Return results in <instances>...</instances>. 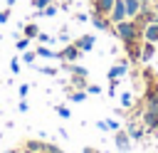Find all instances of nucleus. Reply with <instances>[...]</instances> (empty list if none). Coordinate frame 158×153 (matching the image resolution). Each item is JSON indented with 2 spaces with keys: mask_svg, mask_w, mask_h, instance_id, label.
<instances>
[{
  "mask_svg": "<svg viewBox=\"0 0 158 153\" xmlns=\"http://www.w3.org/2000/svg\"><path fill=\"white\" fill-rule=\"evenodd\" d=\"M114 32H116V37L123 42V44H131V42H141L143 39V27L136 22V20H121V22H116L114 25Z\"/></svg>",
  "mask_w": 158,
  "mask_h": 153,
  "instance_id": "1",
  "label": "nucleus"
},
{
  "mask_svg": "<svg viewBox=\"0 0 158 153\" xmlns=\"http://www.w3.org/2000/svg\"><path fill=\"white\" fill-rule=\"evenodd\" d=\"M81 54H84V52L72 42V44H67L64 49H59V52H57V59H59V62H77Z\"/></svg>",
  "mask_w": 158,
  "mask_h": 153,
  "instance_id": "2",
  "label": "nucleus"
},
{
  "mask_svg": "<svg viewBox=\"0 0 158 153\" xmlns=\"http://www.w3.org/2000/svg\"><path fill=\"white\" fill-rule=\"evenodd\" d=\"M114 143H116V148H118V151H131V146H133V141H131L128 131H123V128L114 131Z\"/></svg>",
  "mask_w": 158,
  "mask_h": 153,
  "instance_id": "3",
  "label": "nucleus"
},
{
  "mask_svg": "<svg viewBox=\"0 0 158 153\" xmlns=\"http://www.w3.org/2000/svg\"><path fill=\"white\" fill-rule=\"evenodd\" d=\"M109 20H111V25H116V22H121V20H128V17H126V2H123V0H116V2H114L111 12H109Z\"/></svg>",
  "mask_w": 158,
  "mask_h": 153,
  "instance_id": "4",
  "label": "nucleus"
},
{
  "mask_svg": "<svg viewBox=\"0 0 158 153\" xmlns=\"http://www.w3.org/2000/svg\"><path fill=\"white\" fill-rule=\"evenodd\" d=\"M156 42H148V39H143L141 42V62H151L153 57H156Z\"/></svg>",
  "mask_w": 158,
  "mask_h": 153,
  "instance_id": "5",
  "label": "nucleus"
},
{
  "mask_svg": "<svg viewBox=\"0 0 158 153\" xmlns=\"http://www.w3.org/2000/svg\"><path fill=\"white\" fill-rule=\"evenodd\" d=\"M141 118H143V126H146L148 131H158V114H156V111H151V109H146Z\"/></svg>",
  "mask_w": 158,
  "mask_h": 153,
  "instance_id": "6",
  "label": "nucleus"
},
{
  "mask_svg": "<svg viewBox=\"0 0 158 153\" xmlns=\"http://www.w3.org/2000/svg\"><path fill=\"white\" fill-rule=\"evenodd\" d=\"M89 20H91V25H94L96 30H101V32H104V30H111V20H109L106 15H99V12H94Z\"/></svg>",
  "mask_w": 158,
  "mask_h": 153,
  "instance_id": "7",
  "label": "nucleus"
},
{
  "mask_svg": "<svg viewBox=\"0 0 158 153\" xmlns=\"http://www.w3.org/2000/svg\"><path fill=\"white\" fill-rule=\"evenodd\" d=\"M126 69H128V62H126V59H121L118 64H114V67L109 69V81H114V79H121V76L126 74Z\"/></svg>",
  "mask_w": 158,
  "mask_h": 153,
  "instance_id": "8",
  "label": "nucleus"
},
{
  "mask_svg": "<svg viewBox=\"0 0 158 153\" xmlns=\"http://www.w3.org/2000/svg\"><path fill=\"white\" fill-rule=\"evenodd\" d=\"M143 39L158 44V22H148V25L143 27Z\"/></svg>",
  "mask_w": 158,
  "mask_h": 153,
  "instance_id": "9",
  "label": "nucleus"
},
{
  "mask_svg": "<svg viewBox=\"0 0 158 153\" xmlns=\"http://www.w3.org/2000/svg\"><path fill=\"white\" fill-rule=\"evenodd\" d=\"M91 2H94V12H99V15H109L116 0H91Z\"/></svg>",
  "mask_w": 158,
  "mask_h": 153,
  "instance_id": "10",
  "label": "nucleus"
},
{
  "mask_svg": "<svg viewBox=\"0 0 158 153\" xmlns=\"http://www.w3.org/2000/svg\"><path fill=\"white\" fill-rule=\"evenodd\" d=\"M94 39H96V37H91V35H81V37L74 42V44H77L81 52H91V47H94Z\"/></svg>",
  "mask_w": 158,
  "mask_h": 153,
  "instance_id": "11",
  "label": "nucleus"
},
{
  "mask_svg": "<svg viewBox=\"0 0 158 153\" xmlns=\"http://www.w3.org/2000/svg\"><path fill=\"white\" fill-rule=\"evenodd\" d=\"M123 2H126V17H136L141 12L143 0H123Z\"/></svg>",
  "mask_w": 158,
  "mask_h": 153,
  "instance_id": "12",
  "label": "nucleus"
},
{
  "mask_svg": "<svg viewBox=\"0 0 158 153\" xmlns=\"http://www.w3.org/2000/svg\"><path fill=\"white\" fill-rule=\"evenodd\" d=\"M126 131H128L131 141H141V138H143V128H138V126H136V121H128Z\"/></svg>",
  "mask_w": 158,
  "mask_h": 153,
  "instance_id": "13",
  "label": "nucleus"
},
{
  "mask_svg": "<svg viewBox=\"0 0 158 153\" xmlns=\"http://www.w3.org/2000/svg\"><path fill=\"white\" fill-rule=\"evenodd\" d=\"M25 151H27V153H42V151H44V143L37 141V138H32V141L25 143Z\"/></svg>",
  "mask_w": 158,
  "mask_h": 153,
  "instance_id": "14",
  "label": "nucleus"
},
{
  "mask_svg": "<svg viewBox=\"0 0 158 153\" xmlns=\"http://www.w3.org/2000/svg\"><path fill=\"white\" fill-rule=\"evenodd\" d=\"M22 32H25V37H30V39H35V37L40 35V27H37L35 22H27V25H22Z\"/></svg>",
  "mask_w": 158,
  "mask_h": 153,
  "instance_id": "15",
  "label": "nucleus"
},
{
  "mask_svg": "<svg viewBox=\"0 0 158 153\" xmlns=\"http://www.w3.org/2000/svg\"><path fill=\"white\" fill-rule=\"evenodd\" d=\"M69 101H72V104H81V101H86V89H74L72 96H69Z\"/></svg>",
  "mask_w": 158,
  "mask_h": 153,
  "instance_id": "16",
  "label": "nucleus"
},
{
  "mask_svg": "<svg viewBox=\"0 0 158 153\" xmlns=\"http://www.w3.org/2000/svg\"><path fill=\"white\" fill-rule=\"evenodd\" d=\"M37 57H44V59H57V54L47 47V44H42V47H37Z\"/></svg>",
  "mask_w": 158,
  "mask_h": 153,
  "instance_id": "17",
  "label": "nucleus"
},
{
  "mask_svg": "<svg viewBox=\"0 0 158 153\" xmlns=\"http://www.w3.org/2000/svg\"><path fill=\"white\" fill-rule=\"evenodd\" d=\"M133 104H136V99H133V94H131V91L121 94V109H131Z\"/></svg>",
  "mask_w": 158,
  "mask_h": 153,
  "instance_id": "18",
  "label": "nucleus"
},
{
  "mask_svg": "<svg viewBox=\"0 0 158 153\" xmlns=\"http://www.w3.org/2000/svg\"><path fill=\"white\" fill-rule=\"evenodd\" d=\"M27 47H30V37H20V39L15 42V49H17V52H25Z\"/></svg>",
  "mask_w": 158,
  "mask_h": 153,
  "instance_id": "19",
  "label": "nucleus"
},
{
  "mask_svg": "<svg viewBox=\"0 0 158 153\" xmlns=\"http://www.w3.org/2000/svg\"><path fill=\"white\" fill-rule=\"evenodd\" d=\"M54 111L59 114V118H69V116H72V114H69V106H64V104H57Z\"/></svg>",
  "mask_w": 158,
  "mask_h": 153,
  "instance_id": "20",
  "label": "nucleus"
},
{
  "mask_svg": "<svg viewBox=\"0 0 158 153\" xmlns=\"http://www.w3.org/2000/svg\"><path fill=\"white\" fill-rule=\"evenodd\" d=\"M35 39H37V42H42V44H52V39H54V37H49L47 32H40Z\"/></svg>",
  "mask_w": 158,
  "mask_h": 153,
  "instance_id": "21",
  "label": "nucleus"
},
{
  "mask_svg": "<svg viewBox=\"0 0 158 153\" xmlns=\"http://www.w3.org/2000/svg\"><path fill=\"white\" fill-rule=\"evenodd\" d=\"M25 64H35V59H37V52H30V49H25Z\"/></svg>",
  "mask_w": 158,
  "mask_h": 153,
  "instance_id": "22",
  "label": "nucleus"
},
{
  "mask_svg": "<svg viewBox=\"0 0 158 153\" xmlns=\"http://www.w3.org/2000/svg\"><path fill=\"white\" fill-rule=\"evenodd\" d=\"M47 5H49V0H32V7L35 10H44Z\"/></svg>",
  "mask_w": 158,
  "mask_h": 153,
  "instance_id": "23",
  "label": "nucleus"
},
{
  "mask_svg": "<svg viewBox=\"0 0 158 153\" xmlns=\"http://www.w3.org/2000/svg\"><path fill=\"white\" fill-rule=\"evenodd\" d=\"M86 94H101V86L99 84H86Z\"/></svg>",
  "mask_w": 158,
  "mask_h": 153,
  "instance_id": "24",
  "label": "nucleus"
},
{
  "mask_svg": "<svg viewBox=\"0 0 158 153\" xmlns=\"http://www.w3.org/2000/svg\"><path fill=\"white\" fill-rule=\"evenodd\" d=\"M10 20V7H5V10H0V25H5Z\"/></svg>",
  "mask_w": 158,
  "mask_h": 153,
  "instance_id": "25",
  "label": "nucleus"
},
{
  "mask_svg": "<svg viewBox=\"0 0 158 153\" xmlns=\"http://www.w3.org/2000/svg\"><path fill=\"white\" fill-rule=\"evenodd\" d=\"M52 15H57V5H47L44 7V17H52Z\"/></svg>",
  "mask_w": 158,
  "mask_h": 153,
  "instance_id": "26",
  "label": "nucleus"
},
{
  "mask_svg": "<svg viewBox=\"0 0 158 153\" xmlns=\"http://www.w3.org/2000/svg\"><path fill=\"white\" fill-rule=\"evenodd\" d=\"M44 153H64V151H59V148L52 146V143H44Z\"/></svg>",
  "mask_w": 158,
  "mask_h": 153,
  "instance_id": "27",
  "label": "nucleus"
},
{
  "mask_svg": "<svg viewBox=\"0 0 158 153\" xmlns=\"http://www.w3.org/2000/svg\"><path fill=\"white\" fill-rule=\"evenodd\" d=\"M10 72H12V74L20 72V62H17V59H10Z\"/></svg>",
  "mask_w": 158,
  "mask_h": 153,
  "instance_id": "28",
  "label": "nucleus"
},
{
  "mask_svg": "<svg viewBox=\"0 0 158 153\" xmlns=\"http://www.w3.org/2000/svg\"><path fill=\"white\" fill-rule=\"evenodd\" d=\"M40 72H42V74H49V76H54V74H57V69H54V67H40Z\"/></svg>",
  "mask_w": 158,
  "mask_h": 153,
  "instance_id": "29",
  "label": "nucleus"
},
{
  "mask_svg": "<svg viewBox=\"0 0 158 153\" xmlns=\"http://www.w3.org/2000/svg\"><path fill=\"white\" fill-rule=\"evenodd\" d=\"M106 123H109V131H118V128H121V123H118V121H114V118H109Z\"/></svg>",
  "mask_w": 158,
  "mask_h": 153,
  "instance_id": "30",
  "label": "nucleus"
},
{
  "mask_svg": "<svg viewBox=\"0 0 158 153\" xmlns=\"http://www.w3.org/2000/svg\"><path fill=\"white\" fill-rule=\"evenodd\" d=\"M27 91H30V86H27V84H20V99H25Z\"/></svg>",
  "mask_w": 158,
  "mask_h": 153,
  "instance_id": "31",
  "label": "nucleus"
},
{
  "mask_svg": "<svg viewBox=\"0 0 158 153\" xmlns=\"http://www.w3.org/2000/svg\"><path fill=\"white\" fill-rule=\"evenodd\" d=\"M96 128H99V131H109V123H106V121H96Z\"/></svg>",
  "mask_w": 158,
  "mask_h": 153,
  "instance_id": "32",
  "label": "nucleus"
},
{
  "mask_svg": "<svg viewBox=\"0 0 158 153\" xmlns=\"http://www.w3.org/2000/svg\"><path fill=\"white\" fill-rule=\"evenodd\" d=\"M77 20H79V22H86V20H89V15H84V12H79V15H77Z\"/></svg>",
  "mask_w": 158,
  "mask_h": 153,
  "instance_id": "33",
  "label": "nucleus"
},
{
  "mask_svg": "<svg viewBox=\"0 0 158 153\" xmlns=\"http://www.w3.org/2000/svg\"><path fill=\"white\" fill-rule=\"evenodd\" d=\"M20 111H22V114L27 111V101H25V99H20Z\"/></svg>",
  "mask_w": 158,
  "mask_h": 153,
  "instance_id": "34",
  "label": "nucleus"
},
{
  "mask_svg": "<svg viewBox=\"0 0 158 153\" xmlns=\"http://www.w3.org/2000/svg\"><path fill=\"white\" fill-rule=\"evenodd\" d=\"M81 153H96V151H94V148H89V146H86V148H84V151H81Z\"/></svg>",
  "mask_w": 158,
  "mask_h": 153,
  "instance_id": "35",
  "label": "nucleus"
},
{
  "mask_svg": "<svg viewBox=\"0 0 158 153\" xmlns=\"http://www.w3.org/2000/svg\"><path fill=\"white\" fill-rule=\"evenodd\" d=\"M5 2H7V7H12V5L17 2V0H5Z\"/></svg>",
  "mask_w": 158,
  "mask_h": 153,
  "instance_id": "36",
  "label": "nucleus"
},
{
  "mask_svg": "<svg viewBox=\"0 0 158 153\" xmlns=\"http://www.w3.org/2000/svg\"><path fill=\"white\" fill-rule=\"evenodd\" d=\"M153 10H156V12H158V0H153Z\"/></svg>",
  "mask_w": 158,
  "mask_h": 153,
  "instance_id": "37",
  "label": "nucleus"
},
{
  "mask_svg": "<svg viewBox=\"0 0 158 153\" xmlns=\"http://www.w3.org/2000/svg\"><path fill=\"white\" fill-rule=\"evenodd\" d=\"M153 22H158V12H153Z\"/></svg>",
  "mask_w": 158,
  "mask_h": 153,
  "instance_id": "38",
  "label": "nucleus"
}]
</instances>
